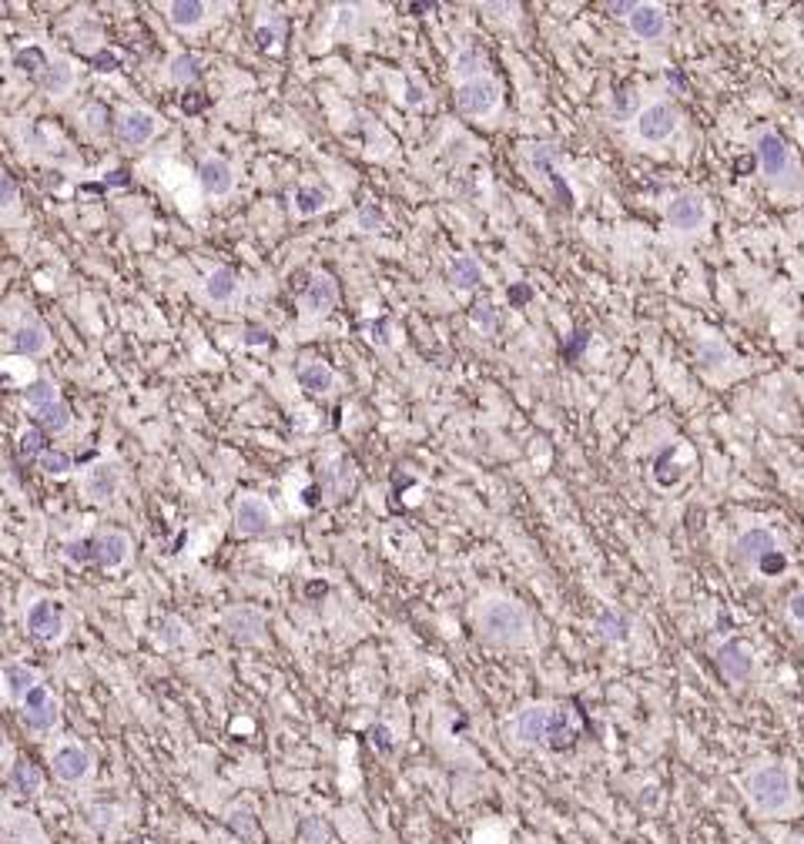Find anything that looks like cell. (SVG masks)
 <instances>
[{
    "label": "cell",
    "mask_w": 804,
    "mask_h": 844,
    "mask_svg": "<svg viewBox=\"0 0 804 844\" xmlns=\"http://www.w3.org/2000/svg\"><path fill=\"white\" fill-rule=\"evenodd\" d=\"M744 797L757 817L784 821L797 814L801 797L794 784V771L787 764H757L744 774Z\"/></svg>",
    "instance_id": "1"
},
{
    "label": "cell",
    "mask_w": 804,
    "mask_h": 844,
    "mask_svg": "<svg viewBox=\"0 0 804 844\" xmlns=\"http://www.w3.org/2000/svg\"><path fill=\"white\" fill-rule=\"evenodd\" d=\"M477 627L487 640L493 644H520L530 630V617L520 603L513 600H490L477 614Z\"/></svg>",
    "instance_id": "2"
},
{
    "label": "cell",
    "mask_w": 804,
    "mask_h": 844,
    "mask_svg": "<svg viewBox=\"0 0 804 844\" xmlns=\"http://www.w3.org/2000/svg\"><path fill=\"white\" fill-rule=\"evenodd\" d=\"M734 557L741 567L747 570H757L764 577H777L784 570V553H781V543L777 537L767 530V527H751L744 530L737 540H734Z\"/></svg>",
    "instance_id": "3"
},
{
    "label": "cell",
    "mask_w": 804,
    "mask_h": 844,
    "mask_svg": "<svg viewBox=\"0 0 804 844\" xmlns=\"http://www.w3.org/2000/svg\"><path fill=\"white\" fill-rule=\"evenodd\" d=\"M754 158H757L764 178H767V181H777V185L791 181V175L797 171V168H794V158H791V148H787L784 138L774 135V131H757V138H754Z\"/></svg>",
    "instance_id": "4"
},
{
    "label": "cell",
    "mask_w": 804,
    "mask_h": 844,
    "mask_svg": "<svg viewBox=\"0 0 804 844\" xmlns=\"http://www.w3.org/2000/svg\"><path fill=\"white\" fill-rule=\"evenodd\" d=\"M497 105H500V88L490 78H477V81H467L457 88V108L467 118H483V115L497 111Z\"/></svg>",
    "instance_id": "5"
},
{
    "label": "cell",
    "mask_w": 804,
    "mask_h": 844,
    "mask_svg": "<svg viewBox=\"0 0 804 844\" xmlns=\"http://www.w3.org/2000/svg\"><path fill=\"white\" fill-rule=\"evenodd\" d=\"M674 131H677V111L670 105H664V101H657V105H650V108H644L637 115V135H640V141L660 145Z\"/></svg>",
    "instance_id": "6"
},
{
    "label": "cell",
    "mask_w": 804,
    "mask_h": 844,
    "mask_svg": "<svg viewBox=\"0 0 804 844\" xmlns=\"http://www.w3.org/2000/svg\"><path fill=\"white\" fill-rule=\"evenodd\" d=\"M24 624H28V634H31L35 640L55 644V640L65 634V610H61L58 603H51V600H38V603L28 610Z\"/></svg>",
    "instance_id": "7"
},
{
    "label": "cell",
    "mask_w": 804,
    "mask_h": 844,
    "mask_svg": "<svg viewBox=\"0 0 804 844\" xmlns=\"http://www.w3.org/2000/svg\"><path fill=\"white\" fill-rule=\"evenodd\" d=\"M272 523H275V513H272V507L262 497H242L235 503V530L242 537H258Z\"/></svg>",
    "instance_id": "8"
},
{
    "label": "cell",
    "mask_w": 804,
    "mask_h": 844,
    "mask_svg": "<svg viewBox=\"0 0 804 844\" xmlns=\"http://www.w3.org/2000/svg\"><path fill=\"white\" fill-rule=\"evenodd\" d=\"M714 660H717V670L724 674V680H731V684H744L754 674V657H751V650L741 640L720 644L717 654H714Z\"/></svg>",
    "instance_id": "9"
},
{
    "label": "cell",
    "mask_w": 804,
    "mask_h": 844,
    "mask_svg": "<svg viewBox=\"0 0 804 844\" xmlns=\"http://www.w3.org/2000/svg\"><path fill=\"white\" fill-rule=\"evenodd\" d=\"M155 131H158V118L151 115V111H125L121 118H118V125H115V135H118V141L121 145H128V148H141V145H148L151 138H155Z\"/></svg>",
    "instance_id": "10"
},
{
    "label": "cell",
    "mask_w": 804,
    "mask_h": 844,
    "mask_svg": "<svg viewBox=\"0 0 804 844\" xmlns=\"http://www.w3.org/2000/svg\"><path fill=\"white\" fill-rule=\"evenodd\" d=\"M704 222H707V208H704V202H700L697 195H677V198L667 205V225H670L674 232L690 235V232L704 228Z\"/></svg>",
    "instance_id": "11"
},
{
    "label": "cell",
    "mask_w": 804,
    "mask_h": 844,
    "mask_svg": "<svg viewBox=\"0 0 804 844\" xmlns=\"http://www.w3.org/2000/svg\"><path fill=\"white\" fill-rule=\"evenodd\" d=\"M550 710L547 704H530L513 717V734L520 744H547V730H550Z\"/></svg>",
    "instance_id": "12"
},
{
    "label": "cell",
    "mask_w": 804,
    "mask_h": 844,
    "mask_svg": "<svg viewBox=\"0 0 804 844\" xmlns=\"http://www.w3.org/2000/svg\"><path fill=\"white\" fill-rule=\"evenodd\" d=\"M51 771H55V777H58V781H65V784H78V781H85V777H88V771H91V754H88L85 747H78V744H65V747H58V750H55V757H51Z\"/></svg>",
    "instance_id": "13"
},
{
    "label": "cell",
    "mask_w": 804,
    "mask_h": 844,
    "mask_svg": "<svg viewBox=\"0 0 804 844\" xmlns=\"http://www.w3.org/2000/svg\"><path fill=\"white\" fill-rule=\"evenodd\" d=\"M91 547H95V563L105 567V570H118L131 557V537L121 533V530H108V533L95 537Z\"/></svg>",
    "instance_id": "14"
},
{
    "label": "cell",
    "mask_w": 804,
    "mask_h": 844,
    "mask_svg": "<svg viewBox=\"0 0 804 844\" xmlns=\"http://www.w3.org/2000/svg\"><path fill=\"white\" fill-rule=\"evenodd\" d=\"M225 630L238 644H258L265 637V617L255 607H235L225 614Z\"/></svg>",
    "instance_id": "15"
},
{
    "label": "cell",
    "mask_w": 804,
    "mask_h": 844,
    "mask_svg": "<svg viewBox=\"0 0 804 844\" xmlns=\"http://www.w3.org/2000/svg\"><path fill=\"white\" fill-rule=\"evenodd\" d=\"M24 724L31 727V730H51L55 724H58V704H55V697L48 694V687L45 684H38L28 697H24Z\"/></svg>",
    "instance_id": "16"
},
{
    "label": "cell",
    "mask_w": 804,
    "mask_h": 844,
    "mask_svg": "<svg viewBox=\"0 0 804 844\" xmlns=\"http://www.w3.org/2000/svg\"><path fill=\"white\" fill-rule=\"evenodd\" d=\"M198 185H202L205 195L222 198V195H228L235 188V171H232V165L225 158H205L198 165Z\"/></svg>",
    "instance_id": "17"
},
{
    "label": "cell",
    "mask_w": 804,
    "mask_h": 844,
    "mask_svg": "<svg viewBox=\"0 0 804 844\" xmlns=\"http://www.w3.org/2000/svg\"><path fill=\"white\" fill-rule=\"evenodd\" d=\"M118 483H121V477H118V467H111V463H95L88 473H85V497L88 500H95V503H108L115 493H118Z\"/></svg>",
    "instance_id": "18"
},
{
    "label": "cell",
    "mask_w": 804,
    "mask_h": 844,
    "mask_svg": "<svg viewBox=\"0 0 804 844\" xmlns=\"http://www.w3.org/2000/svg\"><path fill=\"white\" fill-rule=\"evenodd\" d=\"M335 302H339V285H335L332 275H315V278L305 285V292H302V305H305V312H312V315L332 312Z\"/></svg>",
    "instance_id": "19"
},
{
    "label": "cell",
    "mask_w": 804,
    "mask_h": 844,
    "mask_svg": "<svg viewBox=\"0 0 804 844\" xmlns=\"http://www.w3.org/2000/svg\"><path fill=\"white\" fill-rule=\"evenodd\" d=\"M630 31L640 41H660L667 35V14L657 4H637V11L630 14Z\"/></svg>",
    "instance_id": "20"
},
{
    "label": "cell",
    "mask_w": 804,
    "mask_h": 844,
    "mask_svg": "<svg viewBox=\"0 0 804 844\" xmlns=\"http://www.w3.org/2000/svg\"><path fill=\"white\" fill-rule=\"evenodd\" d=\"M577 714L567 707V704H560V707H553L550 710V730H547V747L550 750H567L573 740H577Z\"/></svg>",
    "instance_id": "21"
},
{
    "label": "cell",
    "mask_w": 804,
    "mask_h": 844,
    "mask_svg": "<svg viewBox=\"0 0 804 844\" xmlns=\"http://www.w3.org/2000/svg\"><path fill=\"white\" fill-rule=\"evenodd\" d=\"M48 342L51 338H48V328L41 322H24L11 338L18 355H41V352H48Z\"/></svg>",
    "instance_id": "22"
},
{
    "label": "cell",
    "mask_w": 804,
    "mask_h": 844,
    "mask_svg": "<svg viewBox=\"0 0 804 844\" xmlns=\"http://www.w3.org/2000/svg\"><path fill=\"white\" fill-rule=\"evenodd\" d=\"M4 684H8V697L24 704V697L38 687V670L28 664H8L4 667Z\"/></svg>",
    "instance_id": "23"
},
{
    "label": "cell",
    "mask_w": 804,
    "mask_h": 844,
    "mask_svg": "<svg viewBox=\"0 0 804 844\" xmlns=\"http://www.w3.org/2000/svg\"><path fill=\"white\" fill-rule=\"evenodd\" d=\"M38 88H45L51 98L68 95V91L75 88V68H71L68 61H51V65H48V71L41 75Z\"/></svg>",
    "instance_id": "24"
},
{
    "label": "cell",
    "mask_w": 804,
    "mask_h": 844,
    "mask_svg": "<svg viewBox=\"0 0 804 844\" xmlns=\"http://www.w3.org/2000/svg\"><path fill=\"white\" fill-rule=\"evenodd\" d=\"M8 781H11V787H14L21 797H35V794L41 791V784H45V774H41V767H38V764H31V760H18V764L11 767Z\"/></svg>",
    "instance_id": "25"
},
{
    "label": "cell",
    "mask_w": 804,
    "mask_h": 844,
    "mask_svg": "<svg viewBox=\"0 0 804 844\" xmlns=\"http://www.w3.org/2000/svg\"><path fill=\"white\" fill-rule=\"evenodd\" d=\"M295 212L302 215V218H312V215H318V212H325L329 205H332V195L325 192V188H318V185H302L298 192H295Z\"/></svg>",
    "instance_id": "26"
},
{
    "label": "cell",
    "mask_w": 804,
    "mask_h": 844,
    "mask_svg": "<svg viewBox=\"0 0 804 844\" xmlns=\"http://www.w3.org/2000/svg\"><path fill=\"white\" fill-rule=\"evenodd\" d=\"M235 292H238V275H235V268H228V265L215 268V272L205 278V295H208L212 302H228Z\"/></svg>",
    "instance_id": "27"
},
{
    "label": "cell",
    "mask_w": 804,
    "mask_h": 844,
    "mask_svg": "<svg viewBox=\"0 0 804 844\" xmlns=\"http://www.w3.org/2000/svg\"><path fill=\"white\" fill-rule=\"evenodd\" d=\"M298 385L305 392H329L335 385V369L325 362H308L298 369Z\"/></svg>",
    "instance_id": "28"
},
{
    "label": "cell",
    "mask_w": 804,
    "mask_h": 844,
    "mask_svg": "<svg viewBox=\"0 0 804 844\" xmlns=\"http://www.w3.org/2000/svg\"><path fill=\"white\" fill-rule=\"evenodd\" d=\"M48 65H51V58H48L38 45H28V48H21V51L14 55V68H18L24 78H31L35 85H38L41 75L48 71Z\"/></svg>",
    "instance_id": "29"
},
{
    "label": "cell",
    "mask_w": 804,
    "mask_h": 844,
    "mask_svg": "<svg viewBox=\"0 0 804 844\" xmlns=\"http://www.w3.org/2000/svg\"><path fill=\"white\" fill-rule=\"evenodd\" d=\"M205 14H208V4H202V0H175L168 8V21L175 28H198Z\"/></svg>",
    "instance_id": "30"
},
{
    "label": "cell",
    "mask_w": 804,
    "mask_h": 844,
    "mask_svg": "<svg viewBox=\"0 0 804 844\" xmlns=\"http://www.w3.org/2000/svg\"><path fill=\"white\" fill-rule=\"evenodd\" d=\"M450 282H453L457 288H463V292L477 288V285L483 282V268H480V262H477V258H470V255L457 258V262L450 265Z\"/></svg>",
    "instance_id": "31"
},
{
    "label": "cell",
    "mask_w": 804,
    "mask_h": 844,
    "mask_svg": "<svg viewBox=\"0 0 804 844\" xmlns=\"http://www.w3.org/2000/svg\"><path fill=\"white\" fill-rule=\"evenodd\" d=\"M38 426L51 436V433H65L68 426H71V405L65 402V399H58L55 405H48V409H41L38 412Z\"/></svg>",
    "instance_id": "32"
},
{
    "label": "cell",
    "mask_w": 804,
    "mask_h": 844,
    "mask_svg": "<svg viewBox=\"0 0 804 844\" xmlns=\"http://www.w3.org/2000/svg\"><path fill=\"white\" fill-rule=\"evenodd\" d=\"M597 630H600L604 640L624 644V640L630 637V620H627L624 614H617V610H604V614L597 617Z\"/></svg>",
    "instance_id": "33"
},
{
    "label": "cell",
    "mask_w": 804,
    "mask_h": 844,
    "mask_svg": "<svg viewBox=\"0 0 804 844\" xmlns=\"http://www.w3.org/2000/svg\"><path fill=\"white\" fill-rule=\"evenodd\" d=\"M61 395H58V385L51 382V379H35L28 389H24V402L35 409V412H41V409H48V405H55Z\"/></svg>",
    "instance_id": "34"
},
{
    "label": "cell",
    "mask_w": 804,
    "mask_h": 844,
    "mask_svg": "<svg viewBox=\"0 0 804 844\" xmlns=\"http://www.w3.org/2000/svg\"><path fill=\"white\" fill-rule=\"evenodd\" d=\"M483 65H487V58H483L480 51L467 48V51H460V55L453 58V75H457V78H463V85H467V81L483 78Z\"/></svg>",
    "instance_id": "35"
},
{
    "label": "cell",
    "mask_w": 804,
    "mask_h": 844,
    "mask_svg": "<svg viewBox=\"0 0 804 844\" xmlns=\"http://www.w3.org/2000/svg\"><path fill=\"white\" fill-rule=\"evenodd\" d=\"M18 450H21V457L31 463V460H41L51 446H48V433L41 430V426H31V430H24L21 433V443H18Z\"/></svg>",
    "instance_id": "36"
},
{
    "label": "cell",
    "mask_w": 804,
    "mask_h": 844,
    "mask_svg": "<svg viewBox=\"0 0 804 844\" xmlns=\"http://www.w3.org/2000/svg\"><path fill=\"white\" fill-rule=\"evenodd\" d=\"M198 65H202V61H198L195 55H178V58L171 61V81H178V85H195L198 75H202Z\"/></svg>",
    "instance_id": "37"
},
{
    "label": "cell",
    "mask_w": 804,
    "mask_h": 844,
    "mask_svg": "<svg viewBox=\"0 0 804 844\" xmlns=\"http://www.w3.org/2000/svg\"><path fill=\"white\" fill-rule=\"evenodd\" d=\"M38 463H41V470H45L48 477H68V473L75 470V460H71L68 453H61V450H48Z\"/></svg>",
    "instance_id": "38"
},
{
    "label": "cell",
    "mask_w": 804,
    "mask_h": 844,
    "mask_svg": "<svg viewBox=\"0 0 804 844\" xmlns=\"http://www.w3.org/2000/svg\"><path fill=\"white\" fill-rule=\"evenodd\" d=\"M470 318H473V325H477L483 335H493V332H497V325H500L497 308H493L490 302H477V305H473V312H470Z\"/></svg>",
    "instance_id": "39"
},
{
    "label": "cell",
    "mask_w": 804,
    "mask_h": 844,
    "mask_svg": "<svg viewBox=\"0 0 804 844\" xmlns=\"http://www.w3.org/2000/svg\"><path fill=\"white\" fill-rule=\"evenodd\" d=\"M182 640H185V624L178 617H165L158 624V644L161 647H178Z\"/></svg>",
    "instance_id": "40"
},
{
    "label": "cell",
    "mask_w": 804,
    "mask_h": 844,
    "mask_svg": "<svg viewBox=\"0 0 804 844\" xmlns=\"http://www.w3.org/2000/svg\"><path fill=\"white\" fill-rule=\"evenodd\" d=\"M65 557L71 563H95V547H91V540H75L65 547Z\"/></svg>",
    "instance_id": "41"
},
{
    "label": "cell",
    "mask_w": 804,
    "mask_h": 844,
    "mask_svg": "<svg viewBox=\"0 0 804 844\" xmlns=\"http://www.w3.org/2000/svg\"><path fill=\"white\" fill-rule=\"evenodd\" d=\"M278 38H282V28H278V24H258V31H255L258 48H275Z\"/></svg>",
    "instance_id": "42"
},
{
    "label": "cell",
    "mask_w": 804,
    "mask_h": 844,
    "mask_svg": "<svg viewBox=\"0 0 804 844\" xmlns=\"http://www.w3.org/2000/svg\"><path fill=\"white\" fill-rule=\"evenodd\" d=\"M14 202H18V181L11 175H4V178H0V205L14 208Z\"/></svg>",
    "instance_id": "43"
},
{
    "label": "cell",
    "mask_w": 804,
    "mask_h": 844,
    "mask_svg": "<svg viewBox=\"0 0 804 844\" xmlns=\"http://www.w3.org/2000/svg\"><path fill=\"white\" fill-rule=\"evenodd\" d=\"M242 342H245V345H252V349H258V345H268V342H272V335H268V328H262V325H248V328H245V335H242Z\"/></svg>",
    "instance_id": "44"
},
{
    "label": "cell",
    "mask_w": 804,
    "mask_h": 844,
    "mask_svg": "<svg viewBox=\"0 0 804 844\" xmlns=\"http://www.w3.org/2000/svg\"><path fill=\"white\" fill-rule=\"evenodd\" d=\"M587 342H590V335H587V332H577V338H573L570 345H563V355H567V359H577V355L584 352Z\"/></svg>",
    "instance_id": "45"
},
{
    "label": "cell",
    "mask_w": 804,
    "mask_h": 844,
    "mask_svg": "<svg viewBox=\"0 0 804 844\" xmlns=\"http://www.w3.org/2000/svg\"><path fill=\"white\" fill-rule=\"evenodd\" d=\"M787 614H791V620L804 624V593H794V597L787 600Z\"/></svg>",
    "instance_id": "46"
},
{
    "label": "cell",
    "mask_w": 804,
    "mask_h": 844,
    "mask_svg": "<svg viewBox=\"0 0 804 844\" xmlns=\"http://www.w3.org/2000/svg\"><path fill=\"white\" fill-rule=\"evenodd\" d=\"M610 11H614L617 18H627V21H630V14L637 11V4H634V0H617V4H610Z\"/></svg>",
    "instance_id": "47"
},
{
    "label": "cell",
    "mask_w": 804,
    "mask_h": 844,
    "mask_svg": "<svg viewBox=\"0 0 804 844\" xmlns=\"http://www.w3.org/2000/svg\"><path fill=\"white\" fill-rule=\"evenodd\" d=\"M95 68H98V71H115V68H118V58H115V55H98V58H95Z\"/></svg>",
    "instance_id": "48"
},
{
    "label": "cell",
    "mask_w": 804,
    "mask_h": 844,
    "mask_svg": "<svg viewBox=\"0 0 804 844\" xmlns=\"http://www.w3.org/2000/svg\"><path fill=\"white\" fill-rule=\"evenodd\" d=\"M362 225H365V232H375V225H379V215L372 212V208H362Z\"/></svg>",
    "instance_id": "49"
},
{
    "label": "cell",
    "mask_w": 804,
    "mask_h": 844,
    "mask_svg": "<svg viewBox=\"0 0 804 844\" xmlns=\"http://www.w3.org/2000/svg\"><path fill=\"white\" fill-rule=\"evenodd\" d=\"M406 101H410V105H420V101H423V91H420L416 85H410V95H406Z\"/></svg>",
    "instance_id": "50"
},
{
    "label": "cell",
    "mask_w": 804,
    "mask_h": 844,
    "mask_svg": "<svg viewBox=\"0 0 804 844\" xmlns=\"http://www.w3.org/2000/svg\"><path fill=\"white\" fill-rule=\"evenodd\" d=\"M31 844H45V841H41V837H38V841H31Z\"/></svg>",
    "instance_id": "51"
}]
</instances>
